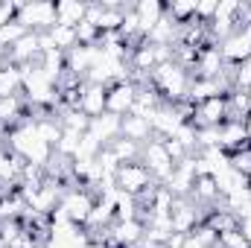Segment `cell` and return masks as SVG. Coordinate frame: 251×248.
Returning <instances> with one entry per match:
<instances>
[{"label":"cell","mask_w":251,"mask_h":248,"mask_svg":"<svg viewBox=\"0 0 251 248\" xmlns=\"http://www.w3.org/2000/svg\"><path fill=\"white\" fill-rule=\"evenodd\" d=\"M149 85L158 91L161 102L164 105H176V102H184L190 97V85H193V76H190L187 67H181L178 62H164L158 64L152 73H149Z\"/></svg>","instance_id":"obj_1"},{"label":"cell","mask_w":251,"mask_h":248,"mask_svg":"<svg viewBox=\"0 0 251 248\" xmlns=\"http://www.w3.org/2000/svg\"><path fill=\"white\" fill-rule=\"evenodd\" d=\"M9 149L24 161V164H35V167H47L53 158V146H47L41 140V134L35 131V123L26 120L18 128L9 131Z\"/></svg>","instance_id":"obj_2"},{"label":"cell","mask_w":251,"mask_h":248,"mask_svg":"<svg viewBox=\"0 0 251 248\" xmlns=\"http://www.w3.org/2000/svg\"><path fill=\"white\" fill-rule=\"evenodd\" d=\"M94 204H97V196H94L91 187L73 184V187L64 190V196H62V201H59V210H56V213H59L62 219H67V222L85 228V222H88Z\"/></svg>","instance_id":"obj_3"},{"label":"cell","mask_w":251,"mask_h":248,"mask_svg":"<svg viewBox=\"0 0 251 248\" xmlns=\"http://www.w3.org/2000/svg\"><path fill=\"white\" fill-rule=\"evenodd\" d=\"M44 248H91V237L82 225H73L59 213L50 216V234Z\"/></svg>","instance_id":"obj_4"},{"label":"cell","mask_w":251,"mask_h":248,"mask_svg":"<svg viewBox=\"0 0 251 248\" xmlns=\"http://www.w3.org/2000/svg\"><path fill=\"white\" fill-rule=\"evenodd\" d=\"M114 184H117V190H123V193H128V196L140 198L146 190H152L158 181L152 178V173H149L140 161H131V164H120V167H117Z\"/></svg>","instance_id":"obj_5"},{"label":"cell","mask_w":251,"mask_h":248,"mask_svg":"<svg viewBox=\"0 0 251 248\" xmlns=\"http://www.w3.org/2000/svg\"><path fill=\"white\" fill-rule=\"evenodd\" d=\"M140 164L152 173V178H155L158 184H164V181L173 175V170H176V161L170 158L164 140H158V137H152L149 143L140 146Z\"/></svg>","instance_id":"obj_6"},{"label":"cell","mask_w":251,"mask_h":248,"mask_svg":"<svg viewBox=\"0 0 251 248\" xmlns=\"http://www.w3.org/2000/svg\"><path fill=\"white\" fill-rule=\"evenodd\" d=\"M18 21H21L29 32H50V29L56 26V3H50V0L21 3Z\"/></svg>","instance_id":"obj_7"},{"label":"cell","mask_w":251,"mask_h":248,"mask_svg":"<svg viewBox=\"0 0 251 248\" xmlns=\"http://www.w3.org/2000/svg\"><path fill=\"white\" fill-rule=\"evenodd\" d=\"M219 53L228 67H237V64L249 62L251 59V26H240L234 29L225 41H219Z\"/></svg>","instance_id":"obj_8"},{"label":"cell","mask_w":251,"mask_h":248,"mask_svg":"<svg viewBox=\"0 0 251 248\" xmlns=\"http://www.w3.org/2000/svg\"><path fill=\"white\" fill-rule=\"evenodd\" d=\"M225 120H228V94L225 97H210V99L199 102L190 125H196V128H219Z\"/></svg>","instance_id":"obj_9"},{"label":"cell","mask_w":251,"mask_h":248,"mask_svg":"<svg viewBox=\"0 0 251 248\" xmlns=\"http://www.w3.org/2000/svg\"><path fill=\"white\" fill-rule=\"evenodd\" d=\"M204 219V210H199L190 198H176L173 201V210H170V225H173V234H193Z\"/></svg>","instance_id":"obj_10"},{"label":"cell","mask_w":251,"mask_h":248,"mask_svg":"<svg viewBox=\"0 0 251 248\" xmlns=\"http://www.w3.org/2000/svg\"><path fill=\"white\" fill-rule=\"evenodd\" d=\"M134 97H137V85L131 79L128 82H117V85H108V91H105V111L114 114V117L131 114Z\"/></svg>","instance_id":"obj_11"},{"label":"cell","mask_w":251,"mask_h":248,"mask_svg":"<svg viewBox=\"0 0 251 248\" xmlns=\"http://www.w3.org/2000/svg\"><path fill=\"white\" fill-rule=\"evenodd\" d=\"M105 91H108V88H102V85L85 82L82 91H79V102H76V108H79L85 117H91V120L102 117V114H105Z\"/></svg>","instance_id":"obj_12"},{"label":"cell","mask_w":251,"mask_h":248,"mask_svg":"<svg viewBox=\"0 0 251 248\" xmlns=\"http://www.w3.org/2000/svg\"><path fill=\"white\" fill-rule=\"evenodd\" d=\"M246 146H249V137H246L243 120H225L219 125V149L225 155H234V152H240Z\"/></svg>","instance_id":"obj_13"},{"label":"cell","mask_w":251,"mask_h":248,"mask_svg":"<svg viewBox=\"0 0 251 248\" xmlns=\"http://www.w3.org/2000/svg\"><path fill=\"white\" fill-rule=\"evenodd\" d=\"M134 15H137V24H140V35L146 38L152 32V26L167 15V3H161V0H137Z\"/></svg>","instance_id":"obj_14"},{"label":"cell","mask_w":251,"mask_h":248,"mask_svg":"<svg viewBox=\"0 0 251 248\" xmlns=\"http://www.w3.org/2000/svg\"><path fill=\"white\" fill-rule=\"evenodd\" d=\"M120 120H123V117H114V114L105 111L102 117L91 120V128H88V131H91V134L102 143V149H105V146H111V143L120 137Z\"/></svg>","instance_id":"obj_15"},{"label":"cell","mask_w":251,"mask_h":248,"mask_svg":"<svg viewBox=\"0 0 251 248\" xmlns=\"http://www.w3.org/2000/svg\"><path fill=\"white\" fill-rule=\"evenodd\" d=\"M120 137L126 140H134V143H149L152 140V125L149 120H143V117H134V114H126L123 120H120Z\"/></svg>","instance_id":"obj_16"},{"label":"cell","mask_w":251,"mask_h":248,"mask_svg":"<svg viewBox=\"0 0 251 248\" xmlns=\"http://www.w3.org/2000/svg\"><path fill=\"white\" fill-rule=\"evenodd\" d=\"M88 3L85 0H59L56 3V24L62 26H79L85 21Z\"/></svg>","instance_id":"obj_17"},{"label":"cell","mask_w":251,"mask_h":248,"mask_svg":"<svg viewBox=\"0 0 251 248\" xmlns=\"http://www.w3.org/2000/svg\"><path fill=\"white\" fill-rule=\"evenodd\" d=\"M0 97H24V70L9 64L0 70Z\"/></svg>","instance_id":"obj_18"},{"label":"cell","mask_w":251,"mask_h":248,"mask_svg":"<svg viewBox=\"0 0 251 248\" xmlns=\"http://www.w3.org/2000/svg\"><path fill=\"white\" fill-rule=\"evenodd\" d=\"M47 35H50L53 47H56V50H62V53H70V50L79 44V38H76V26H62V24H56Z\"/></svg>","instance_id":"obj_19"},{"label":"cell","mask_w":251,"mask_h":248,"mask_svg":"<svg viewBox=\"0 0 251 248\" xmlns=\"http://www.w3.org/2000/svg\"><path fill=\"white\" fill-rule=\"evenodd\" d=\"M167 15L178 26H184V24H190L196 18V3L193 0H173V3H167Z\"/></svg>","instance_id":"obj_20"},{"label":"cell","mask_w":251,"mask_h":248,"mask_svg":"<svg viewBox=\"0 0 251 248\" xmlns=\"http://www.w3.org/2000/svg\"><path fill=\"white\" fill-rule=\"evenodd\" d=\"M114 155H117V161L120 164H131V161H140V143H134V140H126V137H117L111 146H108Z\"/></svg>","instance_id":"obj_21"},{"label":"cell","mask_w":251,"mask_h":248,"mask_svg":"<svg viewBox=\"0 0 251 248\" xmlns=\"http://www.w3.org/2000/svg\"><path fill=\"white\" fill-rule=\"evenodd\" d=\"M26 32H29V29H26L18 18H15V21H9L6 26H0V47H3V50H9V47H12V44H18Z\"/></svg>","instance_id":"obj_22"},{"label":"cell","mask_w":251,"mask_h":248,"mask_svg":"<svg viewBox=\"0 0 251 248\" xmlns=\"http://www.w3.org/2000/svg\"><path fill=\"white\" fill-rule=\"evenodd\" d=\"M228 167L237 170V173H243V175H249L251 173V146L234 152V155H228Z\"/></svg>","instance_id":"obj_23"},{"label":"cell","mask_w":251,"mask_h":248,"mask_svg":"<svg viewBox=\"0 0 251 248\" xmlns=\"http://www.w3.org/2000/svg\"><path fill=\"white\" fill-rule=\"evenodd\" d=\"M216 3H219V0H196V21L210 24L213 15H216Z\"/></svg>","instance_id":"obj_24"},{"label":"cell","mask_w":251,"mask_h":248,"mask_svg":"<svg viewBox=\"0 0 251 248\" xmlns=\"http://www.w3.org/2000/svg\"><path fill=\"white\" fill-rule=\"evenodd\" d=\"M18 9H21V0H0V26H6L9 21H15Z\"/></svg>","instance_id":"obj_25"},{"label":"cell","mask_w":251,"mask_h":248,"mask_svg":"<svg viewBox=\"0 0 251 248\" xmlns=\"http://www.w3.org/2000/svg\"><path fill=\"white\" fill-rule=\"evenodd\" d=\"M240 26H251V3L240 6Z\"/></svg>","instance_id":"obj_26"},{"label":"cell","mask_w":251,"mask_h":248,"mask_svg":"<svg viewBox=\"0 0 251 248\" xmlns=\"http://www.w3.org/2000/svg\"><path fill=\"white\" fill-rule=\"evenodd\" d=\"M181 248H207V246H204L196 234H187V237H184V243H181Z\"/></svg>","instance_id":"obj_27"},{"label":"cell","mask_w":251,"mask_h":248,"mask_svg":"<svg viewBox=\"0 0 251 248\" xmlns=\"http://www.w3.org/2000/svg\"><path fill=\"white\" fill-rule=\"evenodd\" d=\"M240 234L246 237V243L251 246V216H246V219H240Z\"/></svg>","instance_id":"obj_28"},{"label":"cell","mask_w":251,"mask_h":248,"mask_svg":"<svg viewBox=\"0 0 251 248\" xmlns=\"http://www.w3.org/2000/svg\"><path fill=\"white\" fill-rule=\"evenodd\" d=\"M6 67H9V50L0 47V70H6Z\"/></svg>","instance_id":"obj_29"},{"label":"cell","mask_w":251,"mask_h":248,"mask_svg":"<svg viewBox=\"0 0 251 248\" xmlns=\"http://www.w3.org/2000/svg\"><path fill=\"white\" fill-rule=\"evenodd\" d=\"M243 125H246V137H249V146H251V111H249V117L243 120Z\"/></svg>","instance_id":"obj_30"},{"label":"cell","mask_w":251,"mask_h":248,"mask_svg":"<svg viewBox=\"0 0 251 248\" xmlns=\"http://www.w3.org/2000/svg\"><path fill=\"white\" fill-rule=\"evenodd\" d=\"M246 181H249V190H251V173H249V175H246Z\"/></svg>","instance_id":"obj_31"},{"label":"cell","mask_w":251,"mask_h":248,"mask_svg":"<svg viewBox=\"0 0 251 248\" xmlns=\"http://www.w3.org/2000/svg\"><path fill=\"white\" fill-rule=\"evenodd\" d=\"M246 94H249V99H251V88H249V91H246Z\"/></svg>","instance_id":"obj_32"}]
</instances>
